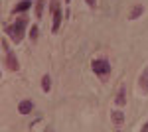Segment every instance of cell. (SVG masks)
Returning a JSON list of instances; mask_svg holds the SVG:
<instances>
[{
  "label": "cell",
  "instance_id": "6da1fadb",
  "mask_svg": "<svg viewBox=\"0 0 148 132\" xmlns=\"http://www.w3.org/2000/svg\"><path fill=\"white\" fill-rule=\"evenodd\" d=\"M24 28H26V20H24V18H20L18 22L10 24V26L6 28V34L10 36L14 42H22V38H24Z\"/></svg>",
  "mask_w": 148,
  "mask_h": 132
},
{
  "label": "cell",
  "instance_id": "ba28073f",
  "mask_svg": "<svg viewBox=\"0 0 148 132\" xmlns=\"http://www.w3.org/2000/svg\"><path fill=\"white\" fill-rule=\"evenodd\" d=\"M114 103H116V107H121V105L126 103V89L125 87L119 89V95H116V101H114Z\"/></svg>",
  "mask_w": 148,
  "mask_h": 132
},
{
  "label": "cell",
  "instance_id": "7c38bea8",
  "mask_svg": "<svg viewBox=\"0 0 148 132\" xmlns=\"http://www.w3.org/2000/svg\"><path fill=\"white\" fill-rule=\"evenodd\" d=\"M32 40H36V38H38V26H32Z\"/></svg>",
  "mask_w": 148,
  "mask_h": 132
},
{
  "label": "cell",
  "instance_id": "4fadbf2b",
  "mask_svg": "<svg viewBox=\"0 0 148 132\" xmlns=\"http://www.w3.org/2000/svg\"><path fill=\"white\" fill-rule=\"evenodd\" d=\"M85 2H87L89 6H95V4H97V0H85Z\"/></svg>",
  "mask_w": 148,
  "mask_h": 132
},
{
  "label": "cell",
  "instance_id": "3957f363",
  "mask_svg": "<svg viewBox=\"0 0 148 132\" xmlns=\"http://www.w3.org/2000/svg\"><path fill=\"white\" fill-rule=\"evenodd\" d=\"M51 14H53V30L51 32L57 34L59 32V24H61V8H59V4L56 0L51 2Z\"/></svg>",
  "mask_w": 148,
  "mask_h": 132
},
{
  "label": "cell",
  "instance_id": "8fae6325",
  "mask_svg": "<svg viewBox=\"0 0 148 132\" xmlns=\"http://www.w3.org/2000/svg\"><path fill=\"white\" fill-rule=\"evenodd\" d=\"M28 8H30V0H22V2L14 8V12H26Z\"/></svg>",
  "mask_w": 148,
  "mask_h": 132
},
{
  "label": "cell",
  "instance_id": "9c48e42d",
  "mask_svg": "<svg viewBox=\"0 0 148 132\" xmlns=\"http://www.w3.org/2000/svg\"><path fill=\"white\" fill-rule=\"evenodd\" d=\"M142 12H144V6H142V4H138V6L132 8V12L128 14V18H130V20H136L138 16H142Z\"/></svg>",
  "mask_w": 148,
  "mask_h": 132
},
{
  "label": "cell",
  "instance_id": "277c9868",
  "mask_svg": "<svg viewBox=\"0 0 148 132\" xmlns=\"http://www.w3.org/2000/svg\"><path fill=\"white\" fill-rule=\"evenodd\" d=\"M138 89L142 91V95H148V65L142 69V73L138 77Z\"/></svg>",
  "mask_w": 148,
  "mask_h": 132
},
{
  "label": "cell",
  "instance_id": "7a4b0ae2",
  "mask_svg": "<svg viewBox=\"0 0 148 132\" xmlns=\"http://www.w3.org/2000/svg\"><path fill=\"white\" fill-rule=\"evenodd\" d=\"M91 69L95 75H99V77H107L109 73H111V63L107 61V59H95L91 63Z\"/></svg>",
  "mask_w": 148,
  "mask_h": 132
},
{
  "label": "cell",
  "instance_id": "30bf717a",
  "mask_svg": "<svg viewBox=\"0 0 148 132\" xmlns=\"http://www.w3.org/2000/svg\"><path fill=\"white\" fill-rule=\"evenodd\" d=\"M42 89H44V93H49V89H51V79H49V75H44V79H42Z\"/></svg>",
  "mask_w": 148,
  "mask_h": 132
},
{
  "label": "cell",
  "instance_id": "5b68a950",
  "mask_svg": "<svg viewBox=\"0 0 148 132\" xmlns=\"http://www.w3.org/2000/svg\"><path fill=\"white\" fill-rule=\"evenodd\" d=\"M6 67L8 69H12V71H18V61H16V55L10 53V51H6Z\"/></svg>",
  "mask_w": 148,
  "mask_h": 132
},
{
  "label": "cell",
  "instance_id": "8992f818",
  "mask_svg": "<svg viewBox=\"0 0 148 132\" xmlns=\"http://www.w3.org/2000/svg\"><path fill=\"white\" fill-rule=\"evenodd\" d=\"M111 118H113V124H114V126H116V128H121V126H123V122H125V114H123L119 109H114Z\"/></svg>",
  "mask_w": 148,
  "mask_h": 132
},
{
  "label": "cell",
  "instance_id": "52a82bcc",
  "mask_svg": "<svg viewBox=\"0 0 148 132\" xmlns=\"http://www.w3.org/2000/svg\"><path fill=\"white\" fill-rule=\"evenodd\" d=\"M32 109H34V103L32 101H22L18 105V112L20 114H28V112H32Z\"/></svg>",
  "mask_w": 148,
  "mask_h": 132
}]
</instances>
